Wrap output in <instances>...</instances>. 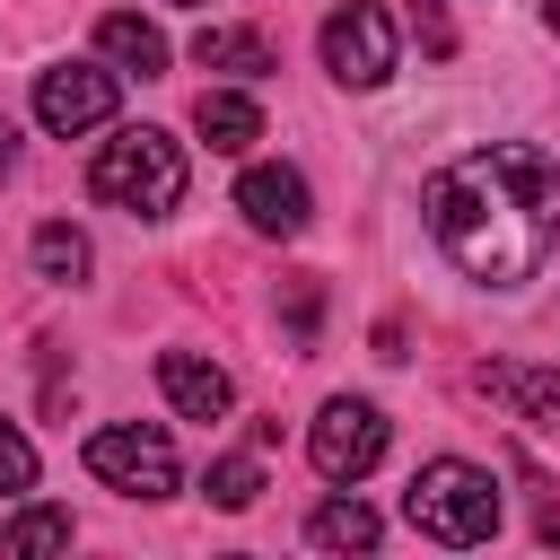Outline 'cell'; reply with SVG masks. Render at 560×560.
Here are the masks:
<instances>
[{
	"mask_svg": "<svg viewBox=\"0 0 560 560\" xmlns=\"http://www.w3.org/2000/svg\"><path fill=\"white\" fill-rule=\"evenodd\" d=\"M184 9H201V0H184Z\"/></svg>",
	"mask_w": 560,
	"mask_h": 560,
	"instance_id": "obj_24",
	"label": "cell"
},
{
	"mask_svg": "<svg viewBox=\"0 0 560 560\" xmlns=\"http://www.w3.org/2000/svg\"><path fill=\"white\" fill-rule=\"evenodd\" d=\"M411 26H420V44H429V52H455V26H446L438 9H411Z\"/></svg>",
	"mask_w": 560,
	"mask_h": 560,
	"instance_id": "obj_20",
	"label": "cell"
},
{
	"mask_svg": "<svg viewBox=\"0 0 560 560\" xmlns=\"http://www.w3.org/2000/svg\"><path fill=\"white\" fill-rule=\"evenodd\" d=\"M534 534H542V542H560V508H542V516H534Z\"/></svg>",
	"mask_w": 560,
	"mask_h": 560,
	"instance_id": "obj_22",
	"label": "cell"
},
{
	"mask_svg": "<svg viewBox=\"0 0 560 560\" xmlns=\"http://www.w3.org/2000/svg\"><path fill=\"white\" fill-rule=\"evenodd\" d=\"M324 70L341 88H385L394 79V18L376 0H350L324 18Z\"/></svg>",
	"mask_w": 560,
	"mask_h": 560,
	"instance_id": "obj_5",
	"label": "cell"
},
{
	"mask_svg": "<svg viewBox=\"0 0 560 560\" xmlns=\"http://www.w3.org/2000/svg\"><path fill=\"white\" fill-rule=\"evenodd\" d=\"M201 490H210V508H254V499H262V464H254V455H219Z\"/></svg>",
	"mask_w": 560,
	"mask_h": 560,
	"instance_id": "obj_17",
	"label": "cell"
},
{
	"mask_svg": "<svg viewBox=\"0 0 560 560\" xmlns=\"http://www.w3.org/2000/svg\"><path fill=\"white\" fill-rule=\"evenodd\" d=\"M402 516H411V534H429V542H446V551H472V542L499 534V481H490L481 464H464V455H438V464L411 472Z\"/></svg>",
	"mask_w": 560,
	"mask_h": 560,
	"instance_id": "obj_2",
	"label": "cell"
},
{
	"mask_svg": "<svg viewBox=\"0 0 560 560\" xmlns=\"http://www.w3.org/2000/svg\"><path fill=\"white\" fill-rule=\"evenodd\" d=\"M9 166H18V131L0 122V184H9Z\"/></svg>",
	"mask_w": 560,
	"mask_h": 560,
	"instance_id": "obj_21",
	"label": "cell"
},
{
	"mask_svg": "<svg viewBox=\"0 0 560 560\" xmlns=\"http://www.w3.org/2000/svg\"><path fill=\"white\" fill-rule=\"evenodd\" d=\"M236 210H245V228H262V236H298V228L315 219V201H306V175H298V166H245Z\"/></svg>",
	"mask_w": 560,
	"mask_h": 560,
	"instance_id": "obj_9",
	"label": "cell"
},
{
	"mask_svg": "<svg viewBox=\"0 0 560 560\" xmlns=\"http://www.w3.org/2000/svg\"><path fill=\"white\" fill-rule=\"evenodd\" d=\"M96 44H105V61H114V70H140V79H158V70H166V35H158L149 18H131V9L96 18Z\"/></svg>",
	"mask_w": 560,
	"mask_h": 560,
	"instance_id": "obj_13",
	"label": "cell"
},
{
	"mask_svg": "<svg viewBox=\"0 0 560 560\" xmlns=\"http://www.w3.org/2000/svg\"><path fill=\"white\" fill-rule=\"evenodd\" d=\"M542 26H551V35H560V0H542Z\"/></svg>",
	"mask_w": 560,
	"mask_h": 560,
	"instance_id": "obj_23",
	"label": "cell"
},
{
	"mask_svg": "<svg viewBox=\"0 0 560 560\" xmlns=\"http://www.w3.org/2000/svg\"><path fill=\"white\" fill-rule=\"evenodd\" d=\"M88 192L114 201V210H131V219H166V210L184 201V149H175L158 122L114 131V140L96 149V166H88Z\"/></svg>",
	"mask_w": 560,
	"mask_h": 560,
	"instance_id": "obj_3",
	"label": "cell"
},
{
	"mask_svg": "<svg viewBox=\"0 0 560 560\" xmlns=\"http://www.w3.org/2000/svg\"><path fill=\"white\" fill-rule=\"evenodd\" d=\"M0 551H18V560H35V551H70V516H61V508H26V516H9Z\"/></svg>",
	"mask_w": 560,
	"mask_h": 560,
	"instance_id": "obj_15",
	"label": "cell"
},
{
	"mask_svg": "<svg viewBox=\"0 0 560 560\" xmlns=\"http://www.w3.org/2000/svg\"><path fill=\"white\" fill-rule=\"evenodd\" d=\"M192 61H201V70H236V79L280 70L271 35H254V26H201V35H192Z\"/></svg>",
	"mask_w": 560,
	"mask_h": 560,
	"instance_id": "obj_12",
	"label": "cell"
},
{
	"mask_svg": "<svg viewBox=\"0 0 560 560\" xmlns=\"http://www.w3.org/2000/svg\"><path fill=\"white\" fill-rule=\"evenodd\" d=\"M35 271H44V280H88V236L61 228V219L35 228Z\"/></svg>",
	"mask_w": 560,
	"mask_h": 560,
	"instance_id": "obj_16",
	"label": "cell"
},
{
	"mask_svg": "<svg viewBox=\"0 0 560 560\" xmlns=\"http://www.w3.org/2000/svg\"><path fill=\"white\" fill-rule=\"evenodd\" d=\"M472 394L516 411L525 429H560V368H525V359H490L472 368Z\"/></svg>",
	"mask_w": 560,
	"mask_h": 560,
	"instance_id": "obj_8",
	"label": "cell"
},
{
	"mask_svg": "<svg viewBox=\"0 0 560 560\" xmlns=\"http://www.w3.org/2000/svg\"><path fill=\"white\" fill-rule=\"evenodd\" d=\"M315 315H324V289L315 280H289V332L298 341H315Z\"/></svg>",
	"mask_w": 560,
	"mask_h": 560,
	"instance_id": "obj_19",
	"label": "cell"
},
{
	"mask_svg": "<svg viewBox=\"0 0 560 560\" xmlns=\"http://www.w3.org/2000/svg\"><path fill=\"white\" fill-rule=\"evenodd\" d=\"M376 534H385V525H376L359 499H324V508L306 516V542H324V551H368Z\"/></svg>",
	"mask_w": 560,
	"mask_h": 560,
	"instance_id": "obj_14",
	"label": "cell"
},
{
	"mask_svg": "<svg viewBox=\"0 0 560 560\" xmlns=\"http://www.w3.org/2000/svg\"><path fill=\"white\" fill-rule=\"evenodd\" d=\"M158 385H166V402H175L184 420H219V411L236 402L228 368H219V359H192V350H158Z\"/></svg>",
	"mask_w": 560,
	"mask_h": 560,
	"instance_id": "obj_10",
	"label": "cell"
},
{
	"mask_svg": "<svg viewBox=\"0 0 560 560\" xmlns=\"http://www.w3.org/2000/svg\"><path fill=\"white\" fill-rule=\"evenodd\" d=\"M88 472L131 490V499H166L175 490V446L158 429H96L88 438Z\"/></svg>",
	"mask_w": 560,
	"mask_h": 560,
	"instance_id": "obj_6",
	"label": "cell"
},
{
	"mask_svg": "<svg viewBox=\"0 0 560 560\" xmlns=\"http://www.w3.org/2000/svg\"><path fill=\"white\" fill-rule=\"evenodd\" d=\"M114 114V70H96V61H61V70H44L35 79V122L44 131H96Z\"/></svg>",
	"mask_w": 560,
	"mask_h": 560,
	"instance_id": "obj_7",
	"label": "cell"
},
{
	"mask_svg": "<svg viewBox=\"0 0 560 560\" xmlns=\"http://www.w3.org/2000/svg\"><path fill=\"white\" fill-rule=\"evenodd\" d=\"M306 455H315L324 481H368L385 464V411L359 402V394H332L315 411V429H306Z\"/></svg>",
	"mask_w": 560,
	"mask_h": 560,
	"instance_id": "obj_4",
	"label": "cell"
},
{
	"mask_svg": "<svg viewBox=\"0 0 560 560\" xmlns=\"http://www.w3.org/2000/svg\"><path fill=\"white\" fill-rule=\"evenodd\" d=\"M429 236L481 289H525L560 245V166L525 140H490L429 175Z\"/></svg>",
	"mask_w": 560,
	"mask_h": 560,
	"instance_id": "obj_1",
	"label": "cell"
},
{
	"mask_svg": "<svg viewBox=\"0 0 560 560\" xmlns=\"http://www.w3.org/2000/svg\"><path fill=\"white\" fill-rule=\"evenodd\" d=\"M192 131L210 140V149H254L262 140V105L254 96H236V88H201V105H192Z\"/></svg>",
	"mask_w": 560,
	"mask_h": 560,
	"instance_id": "obj_11",
	"label": "cell"
},
{
	"mask_svg": "<svg viewBox=\"0 0 560 560\" xmlns=\"http://www.w3.org/2000/svg\"><path fill=\"white\" fill-rule=\"evenodd\" d=\"M0 490H35V446L0 420Z\"/></svg>",
	"mask_w": 560,
	"mask_h": 560,
	"instance_id": "obj_18",
	"label": "cell"
}]
</instances>
